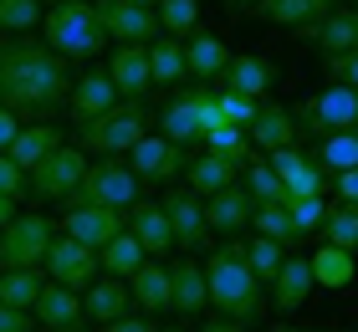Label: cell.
I'll list each match as a JSON object with an SVG mask.
<instances>
[{
  "instance_id": "1",
  "label": "cell",
  "mask_w": 358,
  "mask_h": 332,
  "mask_svg": "<svg viewBox=\"0 0 358 332\" xmlns=\"http://www.w3.org/2000/svg\"><path fill=\"white\" fill-rule=\"evenodd\" d=\"M67 97H72V72L62 52H52L46 41H26V36L0 41V103L15 118L46 123L67 108Z\"/></svg>"
},
{
  "instance_id": "2",
  "label": "cell",
  "mask_w": 358,
  "mask_h": 332,
  "mask_svg": "<svg viewBox=\"0 0 358 332\" xmlns=\"http://www.w3.org/2000/svg\"><path fill=\"white\" fill-rule=\"evenodd\" d=\"M205 281H210V307L220 312V317H236V322H262L266 312V281L251 271L246 251H241V240H225L210 251L205 261Z\"/></svg>"
},
{
  "instance_id": "3",
  "label": "cell",
  "mask_w": 358,
  "mask_h": 332,
  "mask_svg": "<svg viewBox=\"0 0 358 332\" xmlns=\"http://www.w3.org/2000/svg\"><path fill=\"white\" fill-rule=\"evenodd\" d=\"M41 41L72 62V57H97L108 46V31L87 0H62L41 15Z\"/></svg>"
},
{
  "instance_id": "4",
  "label": "cell",
  "mask_w": 358,
  "mask_h": 332,
  "mask_svg": "<svg viewBox=\"0 0 358 332\" xmlns=\"http://www.w3.org/2000/svg\"><path fill=\"white\" fill-rule=\"evenodd\" d=\"M143 128H149L143 103H118L113 113H103V118L77 123V148H83V154H97V159H118L143 138Z\"/></svg>"
},
{
  "instance_id": "5",
  "label": "cell",
  "mask_w": 358,
  "mask_h": 332,
  "mask_svg": "<svg viewBox=\"0 0 358 332\" xmlns=\"http://www.w3.org/2000/svg\"><path fill=\"white\" fill-rule=\"evenodd\" d=\"M297 118V133L307 138H333V133L343 128H358V87H343V82H333V87H322L313 97H302V108L292 113Z\"/></svg>"
},
{
  "instance_id": "6",
  "label": "cell",
  "mask_w": 358,
  "mask_h": 332,
  "mask_svg": "<svg viewBox=\"0 0 358 332\" xmlns=\"http://www.w3.org/2000/svg\"><path fill=\"white\" fill-rule=\"evenodd\" d=\"M138 189H143V179L128 169V164H118V159H97V164H87L83 185H77L67 199H72V205H113V210H134V205H138Z\"/></svg>"
},
{
  "instance_id": "7",
  "label": "cell",
  "mask_w": 358,
  "mask_h": 332,
  "mask_svg": "<svg viewBox=\"0 0 358 332\" xmlns=\"http://www.w3.org/2000/svg\"><path fill=\"white\" fill-rule=\"evenodd\" d=\"M41 271L57 281V287H72V291H87L97 271H103V261H97L92 245L83 240H72V236H52V245H46V261H41Z\"/></svg>"
},
{
  "instance_id": "8",
  "label": "cell",
  "mask_w": 358,
  "mask_h": 332,
  "mask_svg": "<svg viewBox=\"0 0 358 332\" xmlns=\"http://www.w3.org/2000/svg\"><path fill=\"white\" fill-rule=\"evenodd\" d=\"M52 236L57 230H52L46 215H15V220L0 230V266H41Z\"/></svg>"
},
{
  "instance_id": "9",
  "label": "cell",
  "mask_w": 358,
  "mask_h": 332,
  "mask_svg": "<svg viewBox=\"0 0 358 332\" xmlns=\"http://www.w3.org/2000/svg\"><path fill=\"white\" fill-rule=\"evenodd\" d=\"M97 21H103L108 31V41H138V46H149L159 41V10L154 6H134V0H97Z\"/></svg>"
},
{
  "instance_id": "10",
  "label": "cell",
  "mask_w": 358,
  "mask_h": 332,
  "mask_svg": "<svg viewBox=\"0 0 358 332\" xmlns=\"http://www.w3.org/2000/svg\"><path fill=\"white\" fill-rule=\"evenodd\" d=\"M83 174H87V154L83 148H52L36 169H31V194L36 199H67L77 185H83Z\"/></svg>"
},
{
  "instance_id": "11",
  "label": "cell",
  "mask_w": 358,
  "mask_h": 332,
  "mask_svg": "<svg viewBox=\"0 0 358 332\" xmlns=\"http://www.w3.org/2000/svg\"><path fill=\"white\" fill-rule=\"evenodd\" d=\"M123 230H128V210H113V205H67V215H62V236L83 240L92 251H103Z\"/></svg>"
},
{
  "instance_id": "12",
  "label": "cell",
  "mask_w": 358,
  "mask_h": 332,
  "mask_svg": "<svg viewBox=\"0 0 358 332\" xmlns=\"http://www.w3.org/2000/svg\"><path fill=\"white\" fill-rule=\"evenodd\" d=\"M164 215L174 225V245H185V251H210L215 230H210V220H205V199L194 194L189 185L164 194Z\"/></svg>"
},
{
  "instance_id": "13",
  "label": "cell",
  "mask_w": 358,
  "mask_h": 332,
  "mask_svg": "<svg viewBox=\"0 0 358 332\" xmlns=\"http://www.w3.org/2000/svg\"><path fill=\"white\" fill-rule=\"evenodd\" d=\"M128 169H134L143 185H169V179H179V169H189V159H185V148L174 138H164V133H159V138L143 133V138L128 148Z\"/></svg>"
},
{
  "instance_id": "14",
  "label": "cell",
  "mask_w": 358,
  "mask_h": 332,
  "mask_svg": "<svg viewBox=\"0 0 358 332\" xmlns=\"http://www.w3.org/2000/svg\"><path fill=\"white\" fill-rule=\"evenodd\" d=\"M108 77H113V87H118L123 103H143V92L154 87L149 46H138V41H118V46H113V57H108Z\"/></svg>"
},
{
  "instance_id": "15",
  "label": "cell",
  "mask_w": 358,
  "mask_h": 332,
  "mask_svg": "<svg viewBox=\"0 0 358 332\" xmlns=\"http://www.w3.org/2000/svg\"><path fill=\"white\" fill-rule=\"evenodd\" d=\"M302 41L317 46L322 57H333V52H358V6H338V10L322 15V21L302 26Z\"/></svg>"
},
{
  "instance_id": "16",
  "label": "cell",
  "mask_w": 358,
  "mask_h": 332,
  "mask_svg": "<svg viewBox=\"0 0 358 332\" xmlns=\"http://www.w3.org/2000/svg\"><path fill=\"white\" fill-rule=\"evenodd\" d=\"M251 215H256V199H251L246 185H225L215 194H205V220H210L215 236H236V230H246Z\"/></svg>"
},
{
  "instance_id": "17",
  "label": "cell",
  "mask_w": 358,
  "mask_h": 332,
  "mask_svg": "<svg viewBox=\"0 0 358 332\" xmlns=\"http://www.w3.org/2000/svg\"><path fill=\"white\" fill-rule=\"evenodd\" d=\"M128 230L138 236V245L154 261L174 251V225H169V215H164V199H138V205L128 210Z\"/></svg>"
},
{
  "instance_id": "18",
  "label": "cell",
  "mask_w": 358,
  "mask_h": 332,
  "mask_svg": "<svg viewBox=\"0 0 358 332\" xmlns=\"http://www.w3.org/2000/svg\"><path fill=\"white\" fill-rule=\"evenodd\" d=\"M271 169L282 174L287 194H322V185H328V174H322V159L302 154L297 143H292V148H276V154H271Z\"/></svg>"
},
{
  "instance_id": "19",
  "label": "cell",
  "mask_w": 358,
  "mask_h": 332,
  "mask_svg": "<svg viewBox=\"0 0 358 332\" xmlns=\"http://www.w3.org/2000/svg\"><path fill=\"white\" fill-rule=\"evenodd\" d=\"M313 287H317L313 261H307V256H287L282 271L271 276V296H266V302H271L276 312H297L307 296H313Z\"/></svg>"
},
{
  "instance_id": "20",
  "label": "cell",
  "mask_w": 358,
  "mask_h": 332,
  "mask_svg": "<svg viewBox=\"0 0 358 332\" xmlns=\"http://www.w3.org/2000/svg\"><path fill=\"white\" fill-rule=\"evenodd\" d=\"M118 103H123V97H118V87H113V77H108V72L72 77V97H67V108H72V118H77V123L103 118V113H113Z\"/></svg>"
},
{
  "instance_id": "21",
  "label": "cell",
  "mask_w": 358,
  "mask_h": 332,
  "mask_svg": "<svg viewBox=\"0 0 358 332\" xmlns=\"http://www.w3.org/2000/svg\"><path fill=\"white\" fill-rule=\"evenodd\" d=\"M128 307H134V291H128V281H123V276H97L92 287L83 291V317L97 322V327L118 322Z\"/></svg>"
},
{
  "instance_id": "22",
  "label": "cell",
  "mask_w": 358,
  "mask_h": 332,
  "mask_svg": "<svg viewBox=\"0 0 358 332\" xmlns=\"http://www.w3.org/2000/svg\"><path fill=\"white\" fill-rule=\"evenodd\" d=\"M169 291H174V312L179 317H200L210 307V281H205V266L200 261H174L169 266Z\"/></svg>"
},
{
  "instance_id": "23",
  "label": "cell",
  "mask_w": 358,
  "mask_h": 332,
  "mask_svg": "<svg viewBox=\"0 0 358 332\" xmlns=\"http://www.w3.org/2000/svg\"><path fill=\"white\" fill-rule=\"evenodd\" d=\"M251 143L262 148V154H276V148H292L297 143V118H292V108L282 103H266V108H256V118H251Z\"/></svg>"
},
{
  "instance_id": "24",
  "label": "cell",
  "mask_w": 358,
  "mask_h": 332,
  "mask_svg": "<svg viewBox=\"0 0 358 332\" xmlns=\"http://www.w3.org/2000/svg\"><path fill=\"white\" fill-rule=\"evenodd\" d=\"M159 123H164V138H174L179 148H185V143H205V123H200V87H185V92H179L164 113H159Z\"/></svg>"
},
{
  "instance_id": "25",
  "label": "cell",
  "mask_w": 358,
  "mask_h": 332,
  "mask_svg": "<svg viewBox=\"0 0 358 332\" xmlns=\"http://www.w3.org/2000/svg\"><path fill=\"white\" fill-rule=\"evenodd\" d=\"M128 291H134L138 312H169L174 307V291H169V266L164 261H143L134 276H128Z\"/></svg>"
},
{
  "instance_id": "26",
  "label": "cell",
  "mask_w": 358,
  "mask_h": 332,
  "mask_svg": "<svg viewBox=\"0 0 358 332\" xmlns=\"http://www.w3.org/2000/svg\"><path fill=\"white\" fill-rule=\"evenodd\" d=\"M31 317H36L41 327H72V322H87V317H83V291L46 281L41 296H36V307H31Z\"/></svg>"
},
{
  "instance_id": "27",
  "label": "cell",
  "mask_w": 358,
  "mask_h": 332,
  "mask_svg": "<svg viewBox=\"0 0 358 332\" xmlns=\"http://www.w3.org/2000/svg\"><path fill=\"white\" fill-rule=\"evenodd\" d=\"M251 10L262 15V21H271V26H292V31H302V26L322 21L328 10H338V0H256Z\"/></svg>"
},
{
  "instance_id": "28",
  "label": "cell",
  "mask_w": 358,
  "mask_h": 332,
  "mask_svg": "<svg viewBox=\"0 0 358 332\" xmlns=\"http://www.w3.org/2000/svg\"><path fill=\"white\" fill-rule=\"evenodd\" d=\"M185 62H189V77L215 82V77H225V66H231V52H225V41L215 36V31H189Z\"/></svg>"
},
{
  "instance_id": "29",
  "label": "cell",
  "mask_w": 358,
  "mask_h": 332,
  "mask_svg": "<svg viewBox=\"0 0 358 332\" xmlns=\"http://www.w3.org/2000/svg\"><path fill=\"white\" fill-rule=\"evenodd\" d=\"M52 148H62V128L52 118H46V123H26L21 133H15V143H10V159L31 174L46 154H52Z\"/></svg>"
},
{
  "instance_id": "30",
  "label": "cell",
  "mask_w": 358,
  "mask_h": 332,
  "mask_svg": "<svg viewBox=\"0 0 358 332\" xmlns=\"http://www.w3.org/2000/svg\"><path fill=\"white\" fill-rule=\"evenodd\" d=\"M225 87H231V92H246V97H256V103H262V92L271 87V82H276V66L266 62V57H231V66H225Z\"/></svg>"
},
{
  "instance_id": "31",
  "label": "cell",
  "mask_w": 358,
  "mask_h": 332,
  "mask_svg": "<svg viewBox=\"0 0 358 332\" xmlns=\"http://www.w3.org/2000/svg\"><path fill=\"white\" fill-rule=\"evenodd\" d=\"M41 287H46L41 266H0V302H6V307L31 312L36 296H41Z\"/></svg>"
},
{
  "instance_id": "32",
  "label": "cell",
  "mask_w": 358,
  "mask_h": 332,
  "mask_svg": "<svg viewBox=\"0 0 358 332\" xmlns=\"http://www.w3.org/2000/svg\"><path fill=\"white\" fill-rule=\"evenodd\" d=\"M313 276H317V287H333V291H343V287H353V251H343V245H328L322 240L313 256Z\"/></svg>"
},
{
  "instance_id": "33",
  "label": "cell",
  "mask_w": 358,
  "mask_h": 332,
  "mask_svg": "<svg viewBox=\"0 0 358 332\" xmlns=\"http://www.w3.org/2000/svg\"><path fill=\"white\" fill-rule=\"evenodd\" d=\"M97 261H103V276H123V281H128L143 261H149V251L138 245L134 230H123V236H113L103 251H97Z\"/></svg>"
},
{
  "instance_id": "34",
  "label": "cell",
  "mask_w": 358,
  "mask_h": 332,
  "mask_svg": "<svg viewBox=\"0 0 358 332\" xmlns=\"http://www.w3.org/2000/svg\"><path fill=\"white\" fill-rule=\"evenodd\" d=\"M236 169L241 164H231V159H220V154H200V159H189V189L194 194H215V189H225V185H236Z\"/></svg>"
},
{
  "instance_id": "35",
  "label": "cell",
  "mask_w": 358,
  "mask_h": 332,
  "mask_svg": "<svg viewBox=\"0 0 358 332\" xmlns=\"http://www.w3.org/2000/svg\"><path fill=\"white\" fill-rule=\"evenodd\" d=\"M149 66H154V87H174L179 77H189L185 41H179V36H169V41H149Z\"/></svg>"
},
{
  "instance_id": "36",
  "label": "cell",
  "mask_w": 358,
  "mask_h": 332,
  "mask_svg": "<svg viewBox=\"0 0 358 332\" xmlns=\"http://www.w3.org/2000/svg\"><path fill=\"white\" fill-rule=\"evenodd\" d=\"M205 154H220V159H231V164H246V159H256V143H251L246 128L220 123V128L205 133Z\"/></svg>"
},
{
  "instance_id": "37",
  "label": "cell",
  "mask_w": 358,
  "mask_h": 332,
  "mask_svg": "<svg viewBox=\"0 0 358 332\" xmlns=\"http://www.w3.org/2000/svg\"><path fill=\"white\" fill-rule=\"evenodd\" d=\"M251 225H256V236L282 240V245H297V240H302V230H297V220H292V210H287V205H256Z\"/></svg>"
},
{
  "instance_id": "38",
  "label": "cell",
  "mask_w": 358,
  "mask_h": 332,
  "mask_svg": "<svg viewBox=\"0 0 358 332\" xmlns=\"http://www.w3.org/2000/svg\"><path fill=\"white\" fill-rule=\"evenodd\" d=\"M322 240L358 251V205H328V220H322Z\"/></svg>"
},
{
  "instance_id": "39",
  "label": "cell",
  "mask_w": 358,
  "mask_h": 332,
  "mask_svg": "<svg viewBox=\"0 0 358 332\" xmlns=\"http://www.w3.org/2000/svg\"><path fill=\"white\" fill-rule=\"evenodd\" d=\"M246 189L256 205H287V185H282V174L271 169V164H246Z\"/></svg>"
},
{
  "instance_id": "40",
  "label": "cell",
  "mask_w": 358,
  "mask_h": 332,
  "mask_svg": "<svg viewBox=\"0 0 358 332\" xmlns=\"http://www.w3.org/2000/svg\"><path fill=\"white\" fill-rule=\"evenodd\" d=\"M241 251H246V261H251V271L266 281L271 287V276L282 271V261H287V245L282 240H266V236H256V240H246L241 245Z\"/></svg>"
},
{
  "instance_id": "41",
  "label": "cell",
  "mask_w": 358,
  "mask_h": 332,
  "mask_svg": "<svg viewBox=\"0 0 358 332\" xmlns=\"http://www.w3.org/2000/svg\"><path fill=\"white\" fill-rule=\"evenodd\" d=\"M159 26H164L169 36L200 31V0H159Z\"/></svg>"
},
{
  "instance_id": "42",
  "label": "cell",
  "mask_w": 358,
  "mask_h": 332,
  "mask_svg": "<svg viewBox=\"0 0 358 332\" xmlns=\"http://www.w3.org/2000/svg\"><path fill=\"white\" fill-rule=\"evenodd\" d=\"M41 0H0V31L6 36H26L31 26H41Z\"/></svg>"
},
{
  "instance_id": "43",
  "label": "cell",
  "mask_w": 358,
  "mask_h": 332,
  "mask_svg": "<svg viewBox=\"0 0 358 332\" xmlns=\"http://www.w3.org/2000/svg\"><path fill=\"white\" fill-rule=\"evenodd\" d=\"M317 159L328 164V169H358V128H343V133H333V138H322L317 148Z\"/></svg>"
},
{
  "instance_id": "44",
  "label": "cell",
  "mask_w": 358,
  "mask_h": 332,
  "mask_svg": "<svg viewBox=\"0 0 358 332\" xmlns=\"http://www.w3.org/2000/svg\"><path fill=\"white\" fill-rule=\"evenodd\" d=\"M287 210H292V220H297L302 236H307V230H322V220H328V205H322V194H292Z\"/></svg>"
},
{
  "instance_id": "45",
  "label": "cell",
  "mask_w": 358,
  "mask_h": 332,
  "mask_svg": "<svg viewBox=\"0 0 358 332\" xmlns=\"http://www.w3.org/2000/svg\"><path fill=\"white\" fill-rule=\"evenodd\" d=\"M256 97H246V92H231V87H220V113H225V123H236V128H251V118H256Z\"/></svg>"
},
{
  "instance_id": "46",
  "label": "cell",
  "mask_w": 358,
  "mask_h": 332,
  "mask_svg": "<svg viewBox=\"0 0 358 332\" xmlns=\"http://www.w3.org/2000/svg\"><path fill=\"white\" fill-rule=\"evenodd\" d=\"M0 194H10V199H26V194H31L26 169H21V164H15L10 154H0Z\"/></svg>"
},
{
  "instance_id": "47",
  "label": "cell",
  "mask_w": 358,
  "mask_h": 332,
  "mask_svg": "<svg viewBox=\"0 0 358 332\" xmlns=\"http://www.w3.org/2000/svg\"><path fill=\"white\" fill-rule=\"evenodd\" d=\"M322 66H328V82L358 87V52H333V57H322Z\"/></svg>"
},
{
  "instance_id": "48",
  "label": "cell",
  "mask_w": 358,
  "mask_h": 332,
  "mask_svg": "<svg viewBox=\"0 0 358 332\" xmlns=\"http://www.w3.org/2000/svg\"><path fill=\"white\" fill-rule=\"evenodd\" d=\"M333 194H338V205H358V169H338L333 174Z\"/></svg>"
},
{
  "instance_id": "49",
  "label": "cell",
  "mask_w": 358,
  "mask_h": 332,
  "mask_svg": "<svg viewBox=\"0 0 358 332\" xmlns=\"http://www.w3.org/2000/svg\"><path fill=\"white\" fill-rule=\"evenodd\" d=\"M0 332H31V312L0 302Z\"/></svg>"
},
{
  "instance_id": "50",
  "label": "cell",
  "mask_w": 358,
  "mask_h": 332,
  "mask_svg": "<svg viewBox=\"0 0 358 332\" xmlns=\"http://www.w3.org/2000/svg\"><path fill=\"white\" fill-rule=\"evenodd\" d=\"M15 133H21V123H15V113L0 103V154H10V143H15Z\"/></svg>"
},
{
  "instance_id": "51",
  "label": "cell",
  "mask_w": 358,
  "mask_h": 332,
  "mask_svg": "<svg viewBox=\"0 0 358 332\" xmlns=\"http://www.w3.org/2000/svg\"><path fill=\"white\" fill-rule=\"evenodd\" d=\"M103 332H159V327H154L149 317H134V312H123V317H118V322H108Z\"/></svg>"
},
{
  "instance_id": "52",
  "label": "cell",
  "mask_w": 358,
  "mask_h": 332,
  "mask_svg": "<svg viewBox=\"0 0 358 332\" xmlns=\"http://www.w3.org/2000/svg\"><path fill=\"white\" fill-rule=\"evenodd\" d=\"M200 332H251V322H236V317H220V312H215Z\"/></svg>"
},
{
  "instance_id": "53",
  "label": "cell",
  "mask_w": 358,
  "mask_h": 332,
  "mask_svg": "<svg viewBox=\"0 0 358 332\" xmlns=\"http://www.w3.org/2000/svg\"><path fill=\"white\" fill-rule=\"evenodd\" d=\"M10 220H15V199H10V194H0V230H6Z\"/></svg>"
},
{
  "instance_id": "54",
  "label": "cell",
  "mask_w": 358,
  "mask_h": 332,
  "mask_svg": "<svg viewBox=\"0 0 358 332\" xmlns=\"http://www.w3.org/2000/svg\"><path fill=\"white\" fill-rule=\"evenodd\" d=\"M271 332H343V327H287V322H276Z\"/></svg>"
},
{
  "instance_id": "55",
  "label": "cell",
  "mask_w": 358,
  "mask_h": 332,
  "mask_svg": "<svg viewBox=\"0 0 358 332\" xmlns=\"http://www.w3.org/2000/svg\"><path fill=\"white\" fill-rule=\"evenodd\" d=\"M225 6H231V10H251L256 0H225Z\"/></svg>"
},
{
  "instance_id": "56",
  "label": "cell",
  "mask_w": 358,
  "mask_h": 332,
  "mask_svg": "<svg viewBox=\"0 0 358 332\" xmlns=\"http://www.w3.org/2000/svg\"><path fill=\"white\" fill-rule=\"evenodd\" d=\"M46 332H87L83 322H72V327H46Z\"/></svg>"
},
{
  "instance_id": "57",
  "label": "cell",
  "mask_w": 358,
  "mask_h": 332,
  "mask_svg": "<svg viewBox=\"0 0 358 332\" xmlns=\"http://www.w3.org/2000/svg\"><path fill=\"white\" fill-rule=\"evenodd\" d=\"M159 332H189V327H159Z\"/></svg>"
},
{
  "instance_id": "58",
  "label": "cell",
  "mask_w": 358,
  "mask_h": 332,
  "mask_svg": "<svg viewBox=\"0 0 358 332\" xmlns=\"http://www.w3.org/2000/svg\"><path fill=\"white\" fill-rule=\"evenodd\" d=\"M134 6H154V0H134Z\"/></svg>"
},
{
  "instance_id": "59",
  "label": "cell",
  "mask_w": 358,
  "mask_h": 332,
  "mask_svg": "<svg viewBox=\"0 0 358 332\" xmlns=\"http://www.w3.org/2000/svg\"><path fill=\"white\" fill-rule=\"evenodd\" d=\"M52 6H62V0H52Z\"/></svg>"
}]
</instances>
